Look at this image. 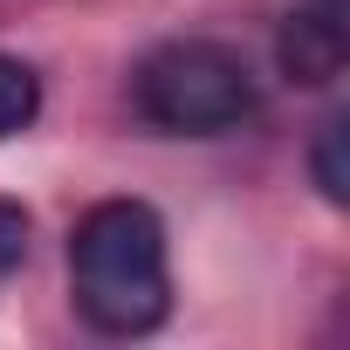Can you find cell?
I'll return each instance as SVG.
<instances>
[{"label":"cell","instance_id":"obj_5","mask_svg":"<svg viewBox=\"0 0 350 350\" xmlns=\"http://www.w3.org/2000/svg\"><path fill=\"white\" fill-rule=\"evenodd\" d=\"M35 110H42V76L28 62H14V55H0V137L28 131Z\"/></svg>","mask_w":350,"mask_h":350},{"label":"cell","instance_id":"obj_4","mask_svg":"<svg viewBox=\"0 0 350 350\" xmlns=\"http://www.w3.org/2000/svg\"><path fill=\"white\" fill-rule=\"evenodd\" d=\"M343 137H350V117H329V124L316 131V144H309L316 193H323L329 206H343V200H350V158H343Z\"/></svg>","mask_w":350,"mask_h":350},{"label":"cell","instance_id":"obj_6","mask_svg":"<svg viewBox=\"0 0 350 350\" xmlns=\"http://www.w3.org/2000/svg\"><path fill=\"white\" fill-rule=\"evenodd\" d=\"M21 261H28V206L0 200V282H8Z\"/></svg>","mask_w":350,"mask_h":350},{"label":"cell","instance_id":"obj_3","mask_svg":"<svg viewBox=\"0 0 350 350\" xmlns=\"http://www.w3.org/2000/svg\"><path fill=\"white\" fill-rule=\"evenodd\" d=\"M350 0H295L282 14V35H275V62L295 90H323L343 76L350 62Z\"/></svg>","mask_w":350,"mask_h":350},{"label":"cell","instance_id":"obj_2","mask_svg":"<svg viewBox=\"0 0 350 350\" xmlns=\"http://www.w3.org/2000/svg\"><path fill=\"white\" fill-rule=\"evenodd\" d=\"M137 110L172 137H220L254 110V76L227 42H165L137 62Z\"/></svg>","mask_w":350,"mask_h":350},{"label":"cell","instance_id":"obj_1","mask_svg":"<svg viewBox=\"0 0 350 350\" xmlns=\"http://www.w3.org/2000/svg\"><path fill=\"white\" fill-rule=\"evenodd\" d=\"M69 295L103 336H151L172 316L165 220L144 200H103L69 234Z\"/></svg>","mask_w":350,"mask_h":350}]
</instances>
